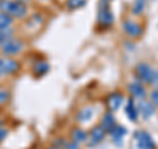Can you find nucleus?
Listing matches in <instances>:
<instances>
[{"label": "nucleus", "mask_w": 158, "mask_h": 149, "mask_svg": "<svg viewBox=\"0 0 158 149\" xmlns=\"http://www.w3.org/2000/svg\"><path fill=\"white\" fill-rule=\"evenodd\" d=\"M98 23L104 28L111 27L113 24V15L110 8V0H100V3H99Z\"/></svg>", "instance_id": "1"}, {"label": "nucleus", "mask_w": 158, "mask_h": 149, "mask_svg": "<svg viewBox=\"0 0 158 149\" xmlns=\"http://www.w3.org/2000/svg\"><path fill=\"white\" fill-rule=\"evenodd\" d=\"M135 73H136V77H137V79L140 82L146 83V84H150L153 77H154L156 70L152 66L148 65V63L141 62V63H138V65L136 66Z\"/></svg>", "instance_id": "2"}, {"label": "nucleus", "mask_w": 158, "mask_h": 149, "mask_svg": "<svg viewBox=\"0 0 158 149\" xmlns=\"http://www.w3.org/2000/svg\"><path fill=\"white\" fill-rule=\"evenodd\" d=\"M136 145L138 149H156V143L146 131H137L135 133Z\"/></svg>", "instance_id": "3"}, {"label": "nucleus", "mask_w": 158, "mask_h": 149, "mask_svg": "<svg viewBox=\"0 0 158 149\" xmlns=\"http://www.w3.org/2000/svg\"><path fill=\"white\" fill-rule=\"evenodd\" d=\"M123 31L125 32L127 36H129L132 38L141 37L142 32H144L140 24H137L136 21H133V20H125V21L123 23Z\"/></svg>", "instance_id": "4"}, {"label": "nucleus", "mask_w": 158, "mask_h": 149, "mask_svg": "<svg viewBox=\"0 0 158 149\" xmlns=\"http://www.w3.org/2000/svg\"><path fill=\"white\" fill-rule=\"evenodd\" d=\"M7 13L11 15V16H15V17H24L27 15V6L23 0H11L9 3V7L7 9Z\"/></svg>", "instance_id": "5"}, {"label": "nucleus", "mask_w": 158, "mask_h": 149, "mask_svg": "<svg viewBox=\"0 0 158 149\" xmlns=\"http://www.w3.org/2000/svg\"><path fill=\"white\" fill-rule=\"evenodd\" d=\"M137 108H138V113L144 119L152 117L156 112V106L150 100H145V99H141V102L138 103Z\"/></svg>", "instance_id": "6"}, {"label": "nucleus", "mask_w": 158, "mask_h": 149, "mask_svg": "<svg viewBox=\"0 0 158 149\" xmlns=\"http://www.w3.org/2000/svg\"><path fill=\"white\" fill-rule=\"evenodd\" d=\"M21 49H23V42L19 41V40H8V41L4 42L3 46H2V50L6 56H13V54H17Z\"/></svg>", "instance_id": "7"}, {"label": "nucleus", "mask_w": 158, "mask_h": 149, "mask_svg": "<svg viewBox=\"0 0 158 149\" xmlns=\"http://www.w3.org/2000/svg\"><path fill=\"white\" fill-rule=\"evenodd\" d=\"M128 91L131 92V95L133 98H137V99H145L146 98V88L145 86L142 84V82H132L129 83V86H128Z\"/></svg>", "instance_id": "8"}, {"label": "nucleus", "mask_w": 158, "mask_h": 149, "mask_svg": "<svg viewBox=\"0 0 158 149\" xmlns=\"http://www.w3.org/2000/svg\"><path fill=\"white\" fill-rule=\"evenodd\" d=\"M19 70V63L11 58H0V74H11Z\"/></svg>", "instance_id": "9"}, {"label": "nucleus", "mask_w": 158, "mask_h": 149, "mask_svg": "<svg viewBox=\"0 0 158 149\" xmlns=\"http://www.w3.org/2000/svg\"><path fill=\"white\" fill-rule=\"evenodd\" d=\"M125 112H127V116L128 119H129L131 121H137V119H138V108L137 106L135 104V100H133V98H129L128 99V103H127V106H125Z\"/></svg>", "instance_id": "10"}, {"label": "nucleus", "mask_w": 158, "mask_h": 149, "mask_svg": "<svg viewBox=\"0 0 158 149\" xmlns=\"http://www.w3.org/2000/svg\"><path fill=\"white\" fill-rule=\"evenodd\" d=\"M124 102V96H123V94H118V92H113L111 94L110 96H108V106L112 111H116L120 108V106Z\"/></svg>", "instance_id": "11"}, {"label": "nucleus", "mask_w": 158, "mask_h": 149, "mask_svg": "<svg viewBox=\"0 0 158 149\" xmlns=\"http://www.w3.org/2000/svg\"><path fill=\"white\" fill-rule=\"evenodd\" d=\"M106 136V131L103 130L100 126L98 127H94L91 132H90V140H91V144L95 145V144H99L100 141H103V138Z\"/></svg>", "instance_id": "12"}, {"label": "nucleus", "mask_w": 158, "mask_h": 149, "mask_svg": "<svg viewBox=\"0 0 158 149\" xmlns=\"http://www.w3.org/2000/svg\"><path fill=\"white\" fill-rule=\"evenodd\" d=\"M110 135L112 137V140L118 144L123 141V137L127 135V130H125V127H123V126H115L110 131Z\"/></svg>", "instance_id": "13"}, {"label": "nucleus", "mask_w": 158, "mask_h": 149, "mask_svg": "<svg viewBox=\"0 0 158 149\" xmlns=\"http://www.w3.org/2000/svg\"><path fill=\"white\" fill-rule=\"evenodd\" d=\"M116 126V123H115V117H113V115L111 112H107L104 116H103L102 119V123H100V127L104 130L106 132H110L113 127Z\"/></svg>", "instance_id": "14"}, {"label": "nucleus", "mask_w": 158, "mask_h": 149, "mask_svg": "<svg viewBox=\"0 0 158 149\" xmlns=\"http://www.w3.org/2000/svg\"><path fill=\"white\" fill-rule=\"evenodd\" d=\"M33 71L36 75H45V74L49 71V63L46 61H40V62H36V65L33 67Z\"/></svg>", "instance_id": "15"}, {"label": "nucleus", "mask_w": 158, "mask_h": 149, "mask_svg": "<svg viewBox=\"0 0 158 149\" xmlns=\"http://www.w3.org/2000/svg\"><path fill=\"white\" fill-rule=\"evenodd\" d=\"M71 137H73V140L75 143H85V141H87V138H88L87 133L83 130H81V128H75V130L71 132Z\"/></svg>", "instance_id": "16"}, {"label": "nucleus", "mask_w": 158, "mask_h": 149, "mask_svg": "<svg viewBox=\"0 0 158 149\" xmlns=\"http://www.w3.org/2000/svg\"><path fill=\"white\" fill-rule=\"evenodd\" d=\"M92 113H94V111H92V108H90V107H87V108H83V110L78 113V116H77V119H78V121H81V123H85V121H88L92 117Z\"/></svg>", "instance_id": "17"}, {"label": "nucleus", "mask_w": 158, "mask_h": 149, "mask_svg": "<svg viewBox=\"0 0 158 149\" xmlns=\"http://www.w3.org/2000/svg\"><path fill=\"white\" fill-rule=\"evenodd\" d=\"M145 6H146V0H135L133 7H132V12L135 13L136 16H140V15H142V12H144Z\"/></svg>", "instance_id": "18"}, {"label": "nucleus", "mask_w": 158, "mask_h": 149, "mask_svg": "<svg viewBox=\"0 0 158 149\" xmlns=\"http://www.w3.org/2000/svg\"><path fill=\"white\" fill-rule=\"evenodd\" d=\"M12 24V17L7 12H0V29H7Z\"/></svg>", "instance_id": "19"}, {"label": "nucleus", "mask_w": 158, "mask_h": 149, "mask_svg": "<svg viewBox=\"0 0 158 149\" xmlns=\"http://www.w3.org/2000/svg\"><path fill=\"white\" fill-rule=\"evenodd\" d=\"M12 36V31L11 29H0V44L7 42Z\"/></svg>", "instance_id": "20"}, {"label": "nucleus", "mask_w": 158, "mask_h": 149, "mask_svg": "<svg viewBox=\"0 0 158 149\" xmlns=\"http://www.w3.org/2000/svg\"><path fill=\"white\" fill-rule=\"evenodd\" d=\"M86 4V0H69L67 2V7L70 9H78L83 7Z\"/></svg>", "instance_id": "21"}, {"label": "nucleus", "mask_w": 158, "mask_h": 149, "mask_svg": "<svg viewBox=\"0 0 158 149\" xmlns=\"http://www.w3.org/2000/svg\"><path fill=\"white\" fill-rule=\"evenodd\" d=\"M150 102L154 104L156 107H158V88H154L150 94Z\"/></svg>", "instance_id": "22"}, {"label": "nucleus", "mask_w": 158, "mask_h": 149, "mask_svg": "<svg viewBox=\"0 0 158 149\" xmlns=\"http://www.w3.org/2000/svg\"><path fill=\"white\" fill-rule=\"evenodd\" d=\"M9 99V92L6 90H0V104H4Z\"/></svg>", "instance_id": "23"}, {"label": "nucleus", "mask_w": 158, "mask_h": 149, "mask_svg": "<svg viewBox=\"0 0 158 149\" xmlns=\"http://www.w3.org/2000/svg\"><path fill=\"white\" fill-rule=\"evenodd\" d=\"M150 86H153L154 88H158V70H156V73H154V77H153L152 82H150Z\"/></svg>", "instance_id": "24"}, {"label": "nucleus", "mask_w": 158, "mask_h": 149, "mask_svg": "<svg viewBox=\"0 0 158 149\" xmlns=\"http://www.w3.org/2000/svg\"><path fill=\"white\" fill-rule=\"evenodd\" d=\"M65 148L66 149H79V143H69V144H65Z\"/></svg>", "instance_id": "25"}, {"label": "nucleus", "mask_w": 158, "mask_h": 149, "mask_svg": "<svg viewBox=\"0 0 158 149\" xmlns=\"http://www.w3.org/2000/svg\"><path fill=\"white\" fill-rule=\"evenodd\" d=\"M7 130H3V128H0V141H3L4 138H6V136H7Z\"/></svg>", "instance_id": "26"}, {"label": "nucleus", "mask_w": 158, "mask_h": 149, "mask_svg": "<svg viewBox=\"0 0 158 149\" xmlns=\"http://www.w3.org/2000/svg\"><path fill=\"white\" fill-rule=\"evenodd\" d=\"M50 149H61V147H52Z\"/></svg>", "instance_id": "27"}, {"label": "nucleus", "mask_w": 158, "mask_h": 149, "mask_svg": "<svg viewBox=\"0 0 158 149\" xmlns=\"http://www.w3.org/2000/svg\"><path fill=\"white\" fill-rule=\"evenodd\" d=\"M42 2H48V0H42Z\"/></svg>", "instance_id": "28"}, {"label": "nucleus", "mask_w": 158, "mask_h": 149, "mask_svg": "<svg viewBox=\"0 0 158 149\" xmlns=\"http://www.w3.org/2000/svg\"><path fill=\"white\" fill-rule=\"evenodd\" d=\"M0 126H2V121H0Z\"/></svg>", "instance_id": "29"}]
</instances>
